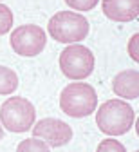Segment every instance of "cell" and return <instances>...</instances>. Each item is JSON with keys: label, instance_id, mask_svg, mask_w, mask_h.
Wrapping results in <instances>:
<instances>
[{"label": "cell", "instance_id": "5bb4252c", "mask_svg": "<svg viewBox=\"0 0 139 152\" xmlns=\"http://www.w3.org/2000/svg\"><path fill=\"white\" fill-rule=\"evenodd\" d=\"M65 4L76 11H90L98 6V0H65Z\"/></svg>", "mask_w": 139, "mask_h": 152}, {"label": "cell", "instance_id": "8992f818", "mask_svg": "<svg viewBox=\"0 0 139 152\" xmlns=\"http://www.w3.org/2000/svg\"><path fill=\"white\" fill-rule=\"evenodd\" d=\"M9 42H11V47L16 54L25 56V58H33V56H38L45 49L47 34L40 26L25 24V26L16 27L11 33Z\"/></svg>", "mask_w": 139, "mask_h": 152}, {"label": "cell", "instance_id": "8fae6325", "mask_svg": "<svg viewBox=\"0 0 139 152\" xmlns=\"http://www.w3.org/2000/svg\"><path fill=\"white\" fill-rule=\"evenodd\" d=\"M16 152H51V148L47 143H44L38 138H27L18 143Z\"/></svg>", "mask_w": 139, "mask_h": 152}, {"label": "cell", "instance_id": "30bf717a", "mask_svg": "<svg viewBox=\"0 0 139 152\" xmlns=\"http://www.w3.org/2000/svg\"><path fill=\"white\" fill-rule=\"evenodd\" d=\"M18 87V76L13 69L0 65V96L13 94Z\"/></svg>", "mask_w": 139, "mask_h": 152}, {"label": "cell", "instance_id": "7a4b0ae2", "mask_svg": "<svg viewBox=\"0 0 139 152\" xmlns=\"http://www.w3.org/2000/svg\"><path fill=\"white\" fill-rule=\"evenodd\" d=\"M98 107V94L92 85L83 82L69 83L60 94V109L71 118H87Z\"/></svg>", "mask_w": 139, "mask_h": 152}, {"label": "cell", "instance_id": "5b68a950", "mask_svg": "<svg viewBox=\"0 0 139 152\" xmlns=\"http://www.w3.org/2000/svg\"><path fill=\"white\" fill-rule=\"evenodd\" d=\"M60 69L69 80H83L94 71V54L82 44H69L60 54Z\"/></svg>", "mask_w": 139, "mask_h": 152}, {"label": "cell", "instance_id": "ba28073f", "mask_svg": "<svg viewBox=\"0 0 139 152\" xmlns=\"http://www.w3.org/2000/svg\"><path fill=\"white\" fill-rule=\"evenodd\" d=\"M101 9L112 22H132L139 15V0H103Z\"/></svg>", "mask_w": 139, "mask_h": 152}, {"label": "cell", "instance_id": "2e32d148", "mask_svg": "<svg viewBox=\"0 0 139 152\" xmlns=\"http://www.w3.org/2000/svg\"><path fill=\"white\" fill-rule=\"evenodd\" d=\"M2 138H4V127L0 125V140H2Z\"/></svg>", "mask_w": 139, "mask_h": 152}, {"label": "cell", "instance_id": "3957f363", "mask_svg": "<svg viewBox=\"0 0 139 152\" xmlns=\"http://www.w3.org/2000/svg\"><path fill=\"white\" fill-rule=\"evenodd\" d=\"M89 20L72 11H58L47 24L49 34L60 44H78L89 34Z\"/></svg>", "mask_w": 139, "mask_h": 152}, {"label": "cell", "instance_id": "9a60e30c", "mask_svg": "<svg viewBox=\"0 0 139 152\" xmlns=\"http://www.w3.org/2000/svg\"><path fill=\"white\" fill-rule=\"evenodd\" d=\"M137 42H139V34L135 33L132 38H130V42H128V54H130V58L134 62L139 60V54H137Z\"/></svg>", "mask_w": 139, "mask_h": 152}, {"label": "cell", "instance_id": "277c9868", "mask_svg": "<svg viewBox=\"0 0 139 152\" xmlns=\"http://www.w3.org/2000/svg\"><path fill=\"white\" fill-rule=\"evenodd\" d=\"M34 105L22 96H11L0 107V125L9 132L18 134V132L29 130L34 125Z\"/></svg>", "mask_w": 139, "mask_h": 152}, {"label": "cell", "instance_id": "52a82bcc", "mask_svg": "<svg viewBox=\"0 0 139 152\" xmlns=\"http://www.w3.org/2000/svg\"><path fill=\"white\" fill-rule=\"evenodd\" d=\"M33 138L42 140L49 147H63L72 140V129L58 118H44L33 125Z\"/></svg>", "mask_w": 139, "mask_h": 152}, {"label": "cell", "instance_id": "9c48e42d", "mask_svg": "<svg viewBox=\"0 0 139 152\" xmlns=\"http://www.w3.org/2000/svg\"><path fill=\"white\" fill-rule=\"evenodd\" d=\"M112 91L123 100H135L139 96V72L135 69H127L114 76Z\"/></svg>", "mask_w": 139, "mask_h": 152}, {"label": "cell", "instance_id": "4fadbf2b", "mask_svg": "<svg viewBox=\"0 0 139 152\" xmlns=\"http://www.w3.org/2000/svg\"><path fill=\"white\" fill-rule=\"evenodd\" d=\"M96 152H127V148H125V145H123V143H119L117 140L108 138V140L99 141V145H98Z\"/></svg>", "mask_w": 139, "mask_h": 152}, {"label": "cell", "instance_id": "7c38bea8", "mask_svg": "<svg viewBox=\"0 0 139 152\" xmlns=\"http://www.w3.org/2000/svg\"><path fill=\"white\" fill-rule=\"evenodd\" d=\"M13 27V13L7 6L0 4V36L9 33Z\"/></svg>", "mask_w": 139, "mask_h": 152}, {"label": "cell", "instance_id": "6da1fadb", "mask_svg": "<svg viewBox=\"0 0 139 152\" xmlns=\"http://www.w3.org/2000/svg\"><path fill=\"white\" fill-rule=\"evenodd\" d=\"M134 109L125 100H108L103 105H99L96 114V125L107 136L127 134L134 125Z\"/></svg>", "mask_w": 139, "mask_h": 152}]
</instances>
